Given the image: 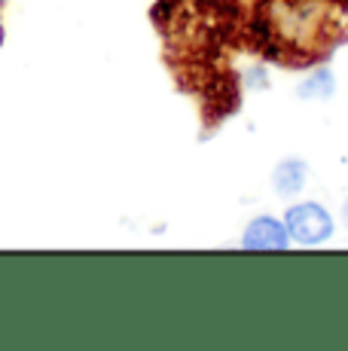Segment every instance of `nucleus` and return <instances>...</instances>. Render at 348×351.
<instances>
[{
  "mask_svg": "<svg viewBox=\"0 0 348 351\" xmlns=\"http://www.w3.org/2000/svg\"><path fill=\"white\" fill-rule=\"evenodd\" d=\"M247 34L284 67H318L348 43V0H253Z\"/></svg>",
  "mask_w": 348,
  "mask_h": 351,
  "instance_id": "f257e3e1",
  "label": "nucleus"
},
{
  "mask_svg": "<svg viewBox=\"0 0 348 351\" xmlns=\"http://www.w3.org/2000/svg\"><path fill=\"white\" fill-rule=\"evenodd\" d=\"M284 226L290 232V241L306 247H318L324 241L333 239L336 232V223H333V214L327 211L318 202H299V205H290L284 214Z\"/></svg>",
  "mask_w": 348,
  "mask_h": 351,
  "instance_id": "f03ea898",
  "label": "nucleus"
},
{
  "mask_svg": "<svg viewBox=\"0 0 348 351\" xmlns=\"http://www.w3.org/2000/svg\"><path fill=\"white\" fill-rule=\"evenodd\" d=\"M245 251H287L290 247V232H287L284 220L272 217V214H260L242 232Z\"/></svg>",
  "mask_w": 348,
  "mask_h": 351,
  "instance_id": "7ed1b4c3",
  "label": "nucleus"
},
{
  "mask_svg": "<svg viewBox=\"0 0 348 351\" xmlns=\"http://www.w3.org/2000/svg\"><path fill=\"white\" fill-rule=\"evenodd\" d=\"M306 180H309V165L297 156L281 159L275 168H272V190H275L281 199H293L306 190Z\"/></svg>",
  "mask_w": 348,
  "mask_h": 351,
  "instance_id": "20e7f679",
  "label": "nucleus"
},
{
  "mask_svg": "<svg viewBox=\"0 0 348 351\" xmlns=\"http://www.w3.org/2000/svg\"><path fill=\"white\" fill-rule=\"evenodd\" d=\"M333 92H336V77H333V71L324 64H318L309 77L297 86V95L303 101H327Z\"/></svg>",
  "mask_w": 348,
  "mask_h": 351,
  "instance_id": "39448f33",
  "label": "nucleus"
},
{
  "mask_svg": "<svg viewBox=\"0 0 348 351\" xmlns=\"http://www.w3.org/2000/svg\"><path fill=\"white\" fill-rule=\"evenodd\" d=\"M266 83H269V73H266L263 64H251V67H247V73H245V86H247V89L260 92V89H266Z\"/></svg>",
  "mask_w": 348,
  "mask_h": 351,
  "instance_id": "423d86ee",
  "label": "nucleus"
},
{
  "mask_svg": "<svg viewBox=\"0 0 348 351\" xmlns=\"http://www.w3.org/2000/svg\"><path fill=\"white\" fill-rule=\"evenodd\" d=\"M3 3H6V0H0V10H3ZM3 37H6V34H3V19H0V43H3Z\"/></svg>",
  "mask_w": 348,
  "mask_h": 351,
  "instance_id": "0eeeda50",
  "label": "nucleus"
}]
</instances>
